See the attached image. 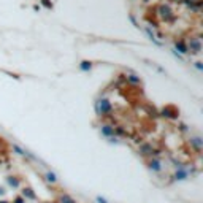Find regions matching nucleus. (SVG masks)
<instances>
[{"label":"nucleus","instance_id":"f257e3e1","mask_svg":"<svg viewBox=\"0 0 203 203\" xmlns=\"http://www.w3.org/2000/svg\"><path fill=\"white\" fill-rule=\"evenodd\" d=\"M95 111H97V114H100V116H105V114H108V113L111 111V103H110L107 98L97 100V102H95Z\"/></svg>","mask_w":203,"mask_h":203},{"label":"nucleus","instance_id":"f03ea898","mask_svg":"<svg viewBox=\"0 0 203 203\" xmlns=\"http://www.w3.org/2000/svg\"><path fill=\"white\" fill-rule=\"evenodd\" d=\"M187 51H190L192 54H198L200 51H201V43H200V40H198V38H190V40H189V48H187Z\"/></svg>","mask_w":203,"mask_h":203},{"label":"nucleus","instance_id":"7ed1b4c3","mask_svg":"<svg viewBox=\"0 0 203 203\" xmlns=\"http://www.w3.org/2000/svg\"><path fill=\"white\" fill-rule=\"evenodd\" d=\"M102 133H103L105 137H108L111 141H113V138L116 140V137H114V127H111V125H103V127H102Z\"/></svg>","mask_w":203,"mask_h":203},{"label":"nucleus","instance_id":"20e7f679","mask_svg":"<svg viewBox=\"0 0 203 203\" xmlns=\"http://www.w3.org/2000/svg\"><path fill=\"white\" fill-rule=\"evenodd\" d=\"M159 10L162 11L160 14H162V18H164V19H167V21H171V19L174 18V14H173V11H171V10H170V8L167 7V5H162V7L159 8Z\"/></svg>","mask_w":203,"mask_h":203},{"label":"nucleus","instance_id":"39448f33","mask_svg":"<svg viewBox=\"0 0 203 203\" xmlns=\"http://www.w3.org/2000/svg\"><path fill=\"white\" fill-rule=\"evenodd\" d=\"M149 168H151L152 171H162V170H164V165H162V162H160V160H157V159H152V160L149 162Z\"/></svg>","mask_w":203,"mask_h":203},{"label":"nucleus","instance_id":"423d86ee","mask_svg":"<svg viewBox=\"0 0 203 203\" xmlns=\"http://www.w3.org/2000/svg\"><path fill=\"white\" fill-rule=\"evenodd\" d=\"M174 46H176V49L180 51L181 54H187V53H189V51H187V46H186L183 41H176V43H174Z\"/></svg>","mask_w":203,"mask_h":203},{"label":"nucleus","instance_id":"0eeeda50","mask_svg":"<svg viewBox=\"0 0 203 203\" xmlns=\"http://www.w3.org/2000/svg\"><path fill=\"white\" fill-rule=\"evenodd\" d=\"M22 195H24L25 198H30V200H35V198H37V197H35V194L32 192V189H24Z\"/></svg>","mask_w":203,"mask_h":203},{"label":"nucleus","instance_id":"6e6552de","mask_svg":"<svg viewBox=\"0 0 203 203\" xmlns=\"http://www.w3.org/2000/svg\"><path fill=\"white\" fill-rule=\"evenodd\" d=\"M190 143H194V146L197 148V151H200V149H201V140H200L198 137L192 138V140H190Z\"/></svg>","mask_w":203,"mask_h":203},{"label":"nucleus","instance_id":"1a4fd4ad","mask_svg":"<svg viewBox=\"0 0 203 203\" xmlns=\"http://www.w3.org/2000/svg\"><path fill=\"white\" fill-rule=\"evenodd\" d=\"M46 178H48V181H49V183H53V184H54V183H57V178H56V174H54V173H51V171H48V173H46Z\"/></svg>","mask_w":203,"mask_h":203},{"label":"nucleus","instance_id":"9d476101","mask_svg":"<svg viewBox=\"0 0 203 203\" xmlns=\"http://www.w3.org/2000/svg\"><path fill=\"white\" fill-rule=\"evenodd\" d=\"M80 67H81V70H83V71H89L92 65H91V62L84 60V62H81V65H80Z\"/></svg>","mask_w":203,"mask_h":203},{"label":"nucleus","instance_id":"9b49d317","mask_svg":"<svg viewBox=\"0 0 203 203\" xmlns=\"http://www.w3.org/2000/svg\"><path fill=\"white\" fill-rule=\"evenodd\" d=\"M60 201H62V203H75V200H73L71 197H68L67 194H64V195H62V198H60Z\"/></svg>","mask_w":203,"mask_h":203},{"label":"nucleus","instance_id":"f8f14e48","mask_svg":"<svg viewBox=\"0 0 203 203\" xmlns=\"http://www.w3.org/2000/svg\"><path fill=\"white\" fill-rule=\"evenodd\" d=\"M8 183H10V186H13V187H18V186H19V181H18V180H13V178H8Z\"/></svg>","mask_w":203,"mask_h":203},{"label":"nucleus","instance_id":"ddd939ff","mask_svg":"<svg viewBox=\"0 0 203 203\" xmlns=\"http://www.w3.org/2000/svg\"><path fill=\"white\" fill-rule=\"evenodd\" d=\"M127 80H130L132 83H140V78H135V75H129V76H127Z\"/></svg>","mask_w":203,"mask_h":203},{"label":"nucleus","instance_id":"4468645a","mask_svg":"<svg viewBox=\"0 0 203 203\" xmlns=\"http://www.w3.org/2000/svg\"><path fill=\"white\" fill-rule=\"evenodd\" d=\"M41 3H43L46 8H53V3H51L49 0H41Z\"/></svg>","mask_w":203,"mask_h":203},{"label":"nucleus","instance_id":"2eb2a0df","mask_svg":"<svg viewBox=\"0 0 203 203\" xmlns=\"http://www.w3.org/2000/svg\"><path fill=\"white\" fill-rule=\"evenodd\" d=\"M95 200H97V203H110V201H107V200H105L103 197H97Z\"/></svg>","mask_w":203,"mask_h":203},{"label":"nucleus","instance_id":"dca6fc26","mask_svg":"<svg viewBox=\"0 0 203 203\" xmlns=\"http://www.w3.org/2000/svg\"><path fill=\"white\" fill-rule=\"evenodd\" d=\"M195 67H197L198 70H201V64H200V62H197V64H195Z\"/></svg>","mask_w":203,"mask_h":203},{"label":"nucleus","instance_id":"f3484780","mask_svg":"<svg viewBox=\"0 0 203 203\" xmlns=\"http://www.w3.org/2000/svg\"><path fill=\"white\" fill-rule=\"evenodd\" d=\"M16 203H24V200H22V198H18V200H16Z\"/></svg>","mask_w":203,"mask_h":203}]
</instances>
